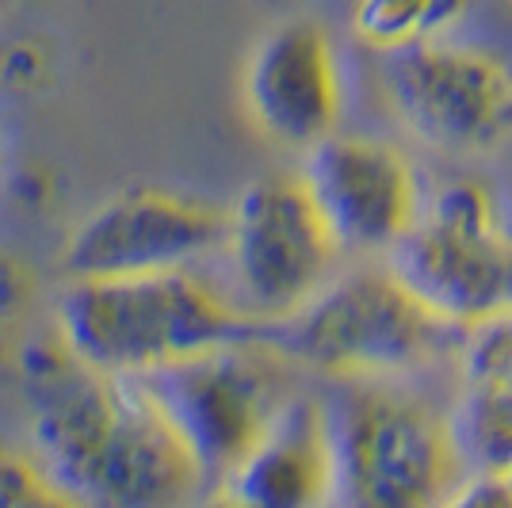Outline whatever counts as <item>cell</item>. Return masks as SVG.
Returning <instances> with one entry per match:
<instances>
[{
    "label": "cell",
    "mask_w": 512,
    "mask_h": 508,
    "mask_svg": "<svg viewBox=\"0 0 512 508\" xmlns=\"http://www.w3.org/2000/svg\"><path fill=\"white\" fill-rule=\"evenodd\" d=\"M184 508H245V505L237 501L230 489L218 486V489H203V493H199L195 501H188Z\"/></svg>",
    "instance_id": "ac0fdd59"
},
{
    "label": "cell",
    "mask_w": 512,
    "mask_h": 508,
    "mask_svg": "<svg viewBox=\"0 0 512 508\" xmlns=\"http://www.w3.org/2000/svg\"><path fill=\"white\" fill-rule=\"evenodd\" d=\"M218 253L226 295L260 329L321 295L344 256L299 176H264L241 191Z\"/></svg>",
    "instance_id": "8992f818"
},
{
    "label": "cell",
    "mask_w": 512,
    "mask_h": 508,
    "mask_svg": "<svg viewBox=\"0 0 512 508\" xmlns=\"http://www.w3.org/2000/svg\"><path fill=\"white\" fill-rule=\"evenodd\" d=\"M27 455L77 508H184L199 466L134 379L100 375L62 340L23 360Z\"/></svg>",
    "instance_id": "6da1fadb"
},
{
    "label": "cell",
    "mask_w": 512,
    "mask_h": 508,
    "mask_svg": "<svg viewBox=\"0 0 512 508\" xmlns=\"http://www.w3.org/2000/svg\"><path fill=\"white\" fill-rule=\"evenodd\" d=\"M0 508H77L50 486L31 455L0 447Z\"/></svg>",
    "instance_id": "9a60e30c"
},
{
    "label": "cell",
    "mask_w": 512,
    "mask_h": 508,
    "mask_svg": "<svg viewBox=\"0 0 512 508\" xmlns=\"http://www.w3.org/2000/svg\"><path fill=\"white\" fill-rule=\"evenodd\" d=\"M222 489L245 508H329L333 447L321 394L299 390Z\"/></svg>",
    "instance_id": "4fadbf2b"
},
{
    "label": "cell",
    "mask_w": 512,
    "mask_h": 508,
    "mask_svg": "<svg viewBox=\"0 0 512 508\" xmlns=\"http://www.w3.org/2000/svg\"><path fill=\"white\" fill-rule=\"evenodd\" d=\"M383 85L425 146L482 157L512 138V73L486 50L421 39L390 50Z\"/></svg>",
    "instance_id": "ba28073f"
},
{
    "label": "cell",
    "mask_w": 512,
    "mask_h": 508,
    "mask_svg": "<svg viewBox=\"0 0 512 508\" xmlns=\"http://www.w3.org/2000/svg\"><path fill=\"white\" fill-rule=\"evenodd\" d=\"M321 405L333 447L329 508H444L463 486L448 405L409 379H333Z\"/></svg>",
    "instance_id": "3957f363"
},
{
    "label": "cell",
    "mask_w": 512,
    "mask_h": 508,
    "mask_svg": "<svg viewBox=\"0 0 512 508\" xmlns=\"http://www.w3.org/2000/svg\"><path fill=\"white\" fill-rule=\"evenodd\" d=\"M459 329L428 314L386 264L341 272L299 314L264 325L260 340L321 379H417L455 360Z\"/></svg>",
    "instance_id": "277c9868"
},
{
    "label": "cell",
    "mask_w": 512,
    "mask_h": 508,
    "mask_svg": "<svg viewBox=\"0 0 512 508\" xmlns=\"http://www.w3.org/2000/svg\"><path fill=\"white\" fill-rule=\"evenodd\" d=\"M444 508H512V474H467Z\"/></svg>",
    "instance_id": "2e32d148"
},
{
    "label": "cell",
    "mask_w": 512,
    "mask_h": 508,
    "mask_svg": "<svg viewBox=\"0 0 512 508\" xmlns=\"http://www.w3.org/2000/svg\"><path fill=\"white\" fill-rule=\"evenodd\" d=\"M58 340L100 375H146L184 356L260 340V325L195 268L127 279H69L58 298Z\"/></svg>",
    "instance_id": "7a4b0ae2"
},
{
    "label": "cell",
    "mask_w": 512,
    "mask_h": 508,
    "mask_svg": "<svg viewBox=\"0 0 512 508\" xmlns=\"http://www.w3.org/2000/svg\"><path fill=\"white\" fill-rule=\"evenodd\" d=\"M230 211L192 195L134 188L100 203L62 249L65 279H127L184 272L222 249Z\"/></svg>",
    "instance_id": "9c48e42d"
},
{
    "label": "cell",
    "mask_w": 512,
    "mask_h": 508,
    "mask_svg": "<svg viewBox=\"0 0 512 508\" xmlns=\"http://www.w3.org/2000/svg\"><path fill=\"white\" fill-rule=\"evenodd\" d=\"M448 402L467 474H512V310L459 337Z\"/></svg>",
    "instance_id": "7c38bea8"
},
{
    "label": "cell",
    "mask_w": 512,
    "mask_h": 508,
    "mask_svg": "<svg viewBox=\"0 0 512 508\" xmlns=\"http://www.w3.org/2000/svg\"><path fill=\"white\" fill-rule=\"evenodd\" d=\"M299 180L344 256L386 260L425 207L409 161L379 138L329 134L306 149Z\"/></svg>",
    "instance_id": "30bf717a"
},
{
    "label": "cell",
    "mask_w": 512,
    "mask_h": 508,
    "mask_svg": "<svg viewBox=\"0 0 512 508\" xmlns=\"http://www.w3.org/2000/svg\"><path fill=\"white\" fill-rule=\"evenodd\" d=\"M27 291H31V283H27L23 264L12 253H4V249H0V333H4V329L23 314V306H27Z\"/></svg>",
    "instance_id": "e0dca14e"
},
{
    "label": "cell",
    "mask_w": 512,
    "mask_h": 508,
    "mask_svg": "<svg viewBox=\"0 0 512 508\" xmlns=\"http://www.w3.org/2000/svg\"><path fill=\"white\" fill-rule=\"evenodd\" d=\"M245 100L256 127L279 146L306 153L337 134L341 69L329 31L314 20L276 27L249 62Z\"/></svg>",
    "instance_id": "8fae6325"
},
{
    "label": "cell",
    "mask_w": 512,
    "mask_h": 508,
    "mask_svg": "<svg viewBox=\"0 0 512 508\" xmlns=\"http://www.w3.org/2000/svg\"><path fill=\"white\" fill-rule=\"evenodd\" d=\"M295 375L299 367L272 344L245 340L130 379L192 455L203 482L218 489L299 394Z\"/></svg>",
    "instance_id": "5b68a950"
},
{
    "label": "cell",
    "mask_w": 512,
    "mask_h": 508,
    "mask_svg": "<svg viewBox=\"0 0 512 508\" xmlns=\"http://www.w3.org/2000/svg\"><path fill=\"white\" fill-rule=\"evenodd\" d=\"M463 0H356V35L375 50H402L432 39L440 23L459 12Z\"/></svg>",
    "instance_id": "5bb4252c"
},
{
    "label": "cell",
    "mask_w": 512,
    "mask_h": 508,
    "mask_svg": "<svg viewBox=\"0 0 512 508\" xmlns=\"http://www.w3.org/2000/svg\"><path fill=\"white\" fill-rule=\"evenodd\" d=\"M383 264L459 333L512 310V237L482 184L455 180L436 191Z\"/></svg>",
    "instance_id": "52a82bcc"
}]
</instances>
